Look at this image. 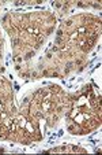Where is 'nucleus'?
I'll return each instance as SVG.
<instances>
[{
	"mask_svg": "<svg viewBox=\"0 0 102 155\" xmlns=\"http://www.w3.org/2000/svg\"><path fill=\"white\" fill-rule=\"evenodd\" d=\"M78 32H79V33H83V32H86V28H84V26H80V28L78 29Z\"/></svg>",
	"mask_w": 102,
	"mask_h": 155,
	"instance_id": "f257e3e1",
	"label": "nucleus"
},
{
	"mask_svg": "<svg viewBox=\"0 0 102 155\" xmlns=\"http://www.w3.org/2000/svg\"><path fill=\"white\" fill-rule=\"evenodd\" d=\"M2 106H3V103H2V100H0V109H2Z\"/></svg>",
	"mask_w": 102,
	"mask_h": 155,
	"instance_id": "f03ea898",
	"label": "nucleus"
}]
</instances>
